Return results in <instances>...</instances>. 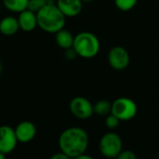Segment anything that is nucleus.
<instances>
[{"label": "nucleus", "instance_id": "1", "mask_svg": "<svg viewBox=\"0 0 159 159\" xmlns=\"http://www.w3.org/2000/svg\"><path fill=\"white\" fill-rule=\"evenodd\" d=\"M88 143V134L81 127H69L64 130L58 139L61 152L71 158L85 153Z\"/></svg>", "mask_w": 159, "mask_h": 159}, {"label": "nucleus", "instance_id": "2", "mask_svg": "<svg viewBox=\"0 0 159 159\" xmlns=\"http://www.w3.org/2000/svg\"><path fill=\"white\" fill-rule=\"evenodd\" d=\"M37 17L38 26L51 34H56L64 28L66 24V16L53 0H48V4L37 12Z\"/></svg>", "mask_w": 159, "mask_h": 159}, {"label": "nucleus", "instance_id": "3", "mask_svg": "<svg viewBox=\"0 0 159 159\" xmlns=\"http://www.w3.org/2000/svg\"><path fill=\"white\" fill-rule=\"evenodd\" d=\"M73 48L78 55L89 59L95 57L100 50V42L96 35L91 32H81L74 39Z\"/></svg>", "mask_w": 159, "mask_h": 159}, {"label": "nucleus", "instance_id": "4", "mask_svg": "<svg viewBox=\"0 0 159 159\" xmlns=\"http://www.w3.org/2000/svg\"><path fill=\"white\" fill-rule=\"evenodd\" d=\"M137 104L128 98H119L111 104V113L120 121H128L137 114Z\"/></svg>", "mask_w": 159, "mask_h": 159}, {"label": "nucleus", "instance_id": "5", "mask_svg": "<svg viewBox=\"0 0 159 159\" xmlns=\"http://www.w3.org/2000/svg\"><path fill=\"white\" fill-rule=\"evenodd\" d=\"M122 139L116 133H106L99 141L100 152L108 158H116L122 152Z\"/></svg>", "mask_w": 159, "mask_h": 159}, {"label": "nucleus", "instance_id": "6", "mask_svg": "<svg viewBox=\"0 0 159 159\" xmlns=\"http://www.w3.org/2000/svg\"><path fill=\"white\" fill-rule=\"evenodd\" d=\"M69 109L71 113L79 119H88L94 112V105L84 97L74 98L69 104Z\"/></svg>", "mask_w": 159, "mask_h": 159}, {"label": "nucleus", "instance_id": "7", "mask_svg": "<svg viewBox=\"0 0 159 159\" xmlns=\"http://www.w3.org/2000/svg\"><path fill=\"white\" fill-rule=\"evenodd\" d=\"M108 60L111 66L115 70L125 69L130 62V56L128 52L122 46L113 47L108 55Z\"/></svg>", "mask_w": 159, "mask_h": 159}, {"label": "nucleus", "instance_id": "8", "mask_svg": "<svg viewBox=\"0 0 159 159\" xmlns=\"http://www.w3.org/2000/svg\"><path fill=\"white\" fill-rule=\"evenodd\" d=\"M18 142L14 128L10 125L0 126V152L5 154L11 152Z\"/></svg>", "mask_w": 159, "mask_h": 159}, {"label": "nucleus", "instance_id": "9", "mask_svg": "<svg viewBox=\"0 0 159 159\" xmlns=\"http://www.w3.org/2000/svg\"><path fill=\"white\" fill-rule=\"evenodd\" d=\"M19 142L27 143L34 139L37 134L36 125L30 121H23L14 128Z\"/></svg>", "mask_w": 159, "mask_h": 159}, {"label": "nucleus", "instance_id": "10", "mask_svg": "<svg viewBox=\"0 0 159 159\" xmlns=\"http://www.w3.org/2000/svg\"><path fill=\"white\" fill-rule=\"evenodd\" d=\"M82 0H56V5L66 17H75L82 12Z\"/></svg>", "mask_w": 159, "mask_h": 159}, {"label": "nucleus", "instance_id": "11", "mask_svg": "<svg viewBox=\"0 0 159 159\" xmlns=\"http://www.w3.org/2000/svg\"><path fill=\"white\" fill-rule=\"evenodd\" d=\"M17 18H18L20 29L23 30L24 32H32L38 26L37 13L28 9L20 12Z\"/></svg>", "mask_w": 159, "mask_h": 159}, {"label": "nucleus", "instance_id": "12", "mask_svg": "<svg viewBox=\"0 0 159 159\" xmlns=\"http://www.w3.org/2000/svg\"><path fill=\"white\" fill-rule=\"evenodd\" d=\"M20 30L18 18L6 16L0 20V33L4 36H13Z\"/></svg>", "mask_w": 159, "mask_h": 159}, {"label": "nucleus", "instance_id": "13", "mask_svg": "<svg viewBox=\"0 0 159 159\" xmlns=\"http://www.w3.org/2000/svg\"><path fill=\"white\" fill-rule=\"evenodd\" d=\"M74 39L75 37H73V35L68 30H66L64 28L55 34V41L57 45L64 50L73 47Z\"/></svg>", "mask_w": 159, "mask_h": 159}, {"label": "nucleus", "instance_id": "14", "mask_svg": "<svg viewBox=\"0 0 159 159\" xmlns=\"http://www.w3.org/2000/svg\"><path fill=\"white\" fill-rule=\"evenodd\" d=\"M29 0H2V4L9 11L13 13H20L28 8Z\"/></svg>", "mask_w": 159, "mask_h": 159}, {"label": "nucleus", "instance_id": "15", "mask_svg": "<svg viewBox=\"0 0 159 159\" xmlns=\"http://www.w3.org/2000/svg\"><path fill=\"white\" fill-rule=\"evenodd\" d=\"M94 112L104 116L111 113V104L107 100H99L94 105Z\"/></svg>", "mask_w": 159, "mask_h": 159}, {"label": "nucleus", "instance_id": "16", "mask_svg": "<svg viewBox=\"0 0 159 159\" xmlns=\"http://www.w3.org/2000/svg\"><path fill=\"white\" fill-rule=\"evenodd\" d=\"M138 3V0H115L116 7L122 11H128L132 10Z\"/></svg>", "mask_w": 159, "mask_h": 159}, {"label": "nucleus", "instance_id": "17", "mask_svg": "<svg viewBox=\"0 0 159 159\" xmlns=\"http://www.w3.org/2000/svg\"><path fill=\"white\" fill-rule=\"evenodd\" d=\"M47 4H48V0H29L27 9L37 13Z\"/></svg>", "mask_w": 159, "mask_h": 159}, {"label": "nucleus", "instance_id": "18", "mask_svg": "<svg viewBox=\"0 0 159 159\" xmlns=\"http://www.w3.org/2000/svg\"><path fill=\"white\" fill-rule=\"evenodd\" d=\"M119 123H120V120H119L115 115H113L112 113L109 114V115L107 116L106 120H105V125H106V126H107L108 128H110V129H114V128H116V127L118 126Z\"/></svg>", "mask_w": 159, "mask_h": 159}, {"label": "nucleus", "instance_id": "19", "mask_svg": "<svg viewBox=\"0 0 159 159\" xmlns=\"http://www.w3.org/2000/svg\"><path fill=\"white\" fill-rule=\"evenodd\" d=\"M116 158L117 159H137V155L133 151L125 150V151H122Z\"/></svg>", "mask_w": 159, "mask_h": 159}, {"label": "nucleus", "instance_id": "20", "mask_svg": "<svg viewBox=\"0 0 159 159\" xmlns=\"http://www.w3.org/2000/svg\"><path fill=\"white\" fill-rule=\"evenodd\" d=\"M65 51H66L65 52V56H66V58L67 60H73L78 55L77 52L75 51V49L73 47L72 48H69V49H66Z\"/></svg>", "mask_w": 159, "mask_h": 159}, {"label": "nucleus", "instance_id": "21", "mask_svg": "<svg viewBox=\"0 0 159 159\" xmlns=\"http://www.w3.org/2000/svg\"><path fill=\"white\" fill-rule=\"evenodd\" d=\"M50 159H72V158L69 157L67 154L64 153L63 152H56L53 155H52Z\"/></svg>", "mask_w": 159, "mask_h": 159}, {"label": "nucleus", "instance_id": "22", "mask_svg": "<svg viewBox=\"0 0 159 159\" xmlns=\"http://www.w3.org/2000/svg\"><path fill=\"white\" fill-rule=\"evenodd\" d=\"M73 159H95V158L92 157V156H90V155H87V154L84 153V154L79 155V156H77V157H75Z\"/></svg>", "mask_w": 159, "mask_h": 159}, {"label": "nucleus", "instance_id": "23", "mask_svg": "<svg viewBox=\"0 0 159 159\" xmlns=\"http://www.w3.org/2000/svg\"><path fill=\"white\" fill-rule=\"evenodd\" d=\"M0 159H6V154L0 152Z\"/></svg>", "mask_w": 159, "mask_h": 159}, {"label": "nucleus", "instance_id": "24", "mask_svg": "<svg viewBox=\"0 0 159 159\" xmlns=\"http://www.w3.org/2000/svg\"><path fill=\"white\" fill-rule=\"evenodd\" d=\"M82 1H83L84 3H90V2L95 1V0H82Z\"/></svg>", "mask_w": 159, "mask_h": 159}, {"label": "nucleus", "instance_id": "25", "mask_svg": "<svg viewBox=\"0 0 159 159\" xmlns=\"http://www.w3.org/2000/svg\"><path fill=\"white\" fill-rule=\"evenodd\" d=\"M2 70H3V65H2V63H1V62H0V74H1Z\"/></svg>", "mask_w": 159, "mask_h": 159}, {"label": "nucleus", "instance_id": "26", "mask_svg": "<svg viewBox=\"0 0 159 159\" xmlns=\"http://www.w3.org/2000/svg\"><path fill=\"white\" fill-rule=\"evenodd\" d=\"M0 12H1V2H0Z\"/></svg>", "mask_w": 159, "mask_h": 159}, {"label": "nucleus", "instance_id": "27", "mask_svg": "<svg viewBox=\"0 0 159 159\" xmlns=\"http://www.w3.org/2000/svg\"><path fill=\"white\" fill-rule=\"evenodd\" d=\"M15 159H19V158H15Z\"/></svg>", "mask_w": 159, "mask_h": 159}]
</instances>
